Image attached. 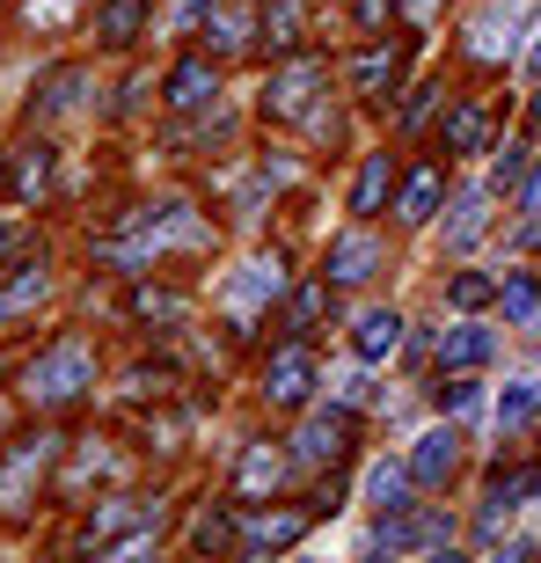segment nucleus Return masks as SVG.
<instances>
[{
    "instance_id": "0eeeda50",
    "label": "nucleus",
    "mask_w": 541,
    "mask_h": 563,
    "mask_svg": "<svg viewBox=\"0 0 541 563\" xmlns=\"http://www.w3.org/2000/svg\"><path fill=\"white\" fill-rule=\"evenodd\" d=\"M527 22V0H490V8H483V22H476V59H505V52H512V30H520Z\"/></svg>"
},
{
    "instance_id": "f03ea898",
    "label": "nucleus",
    "mask_w": 541,
    "mask_h": 563,
    "mask_svg": "<svg viewBox=\"0 0 541 563\" xmlns=\"http://www.w3.org/2000/svg\"><path fill=\"white\" fill-rule=\"evenodd\" d=\"M446 534H454L446 512H432V505H402V512H380L374 549H380V556H410V549H439Z\"/></svg>"
},
{
    "instance_id": "f8f14e48",
    "label": "nucleus",
    "mask_w": 541,
    "mask_h": 563,
    "mask_svg": "<svg viewBox=\"0 0 541 563\" xmlns=\"http://www.w3.org/2000/svg\"><path fill=\"white\" fill-rule=\"evenodd\" d=\"M344 432H352V424H344V410H314L308 424H300V461H336L344 454Z\"/></svg>"
},
{
    "instance_id": "cd10ccee",
    "label": "nucleus",
    "mask_w": 541,
    "mask_h": 563,
    "mask_svg": "<svg viewBox=\"0 0 541 563\" xmlns=\"http://www.w3.org/2000/svg\"><path fill=\"white\" fill-rule=\"evenodd\" d=\"M446 300H454L461 314H468V308H490V300H498V278H476V272H461L454 286H446Z\"/></svg>"
},
{
    "instance_id": "7ed1b4c3",
    "label": "nucleus",
    "mask_w": 541,
    "mask_h": 563,
    "mask_svg": "<svg viewBox=\"0 0 541 563\" xmlns=\"http://www.w3.org/2000/svg\"><path fill=\"white\" fill-rule=\"evenodd\" d=\"M52 446H59V439L37 432V439H22L15 454H8V468H0V512H22V505H30V483L52 468Z\"/></svg>"
},
{
    "instance_id": "ea45409f",
    "label": "nucleus",
    "mask_w": 541,
    "mask_h": 563,
    "mask_svg": "<svg viewBox=\"0 0 541 563\" xmlns=\"http://www.w3.org/2000/svg\"><path fill=\"white\" fill-rule=\"evenodd\" d=\"M534 505H541V483H534Z\"/></svg>"
},
{
    "instance_id": "e433bc0d",
    "label": "nucleus",
    "mask_w": 541,
    "mask_h": 563,
    "mask_svg": "<svg viewBox=\"0 0 541 563\" xmlns=\"http://www.w3.org/2000/svg\"><path fill=\"white\" fill-rule=\"evenodd\" d=\"M527 66H534V74H541V30H534V52H527Z\"/></svg>"
},
{
    "instance_id": "473e14b6",
    "label": "nucleus",
    "mask_w": 541,
    "mask_h": 563,
    "mask_svg": "<svg viewBox=\"0 0 541 563\" xmlns=\"http://www.w3.org/2000/svg\"><path fill=\"white\" fill-rule=\"evenodd\" d=\"M242 483H250V490L278 483V454H250V461H242Z\"/></svg>"
},
{
    "instance_id": "a211bd4d",
    "label": "nucleus",
    "mask_w": 541,
    "mask_h": 563,
    "mask_svg": "<svg viewBox=\"0 0 541 563\" xmlns=\"http://www.w3.org/2000/svg\"><path fill=\"white\" fill-rule=\"evenodd\" d=\"M483 140H490V110L461 103L454 118H446V146H454V154H483Z\"/></svg>"
},
{
    "instance_id": "5701e85b",
    "label": "nucleus",
    "mask_w": 541,
    "mask_h": 563,
    "mask_svg": "<svg viewBox=\"0 0 541 563\" xmlns=\"http://www.w3.org/2000/svg\"><path fill=\"white\" fill-rule=\"evenodd\" d=\"M44 286H52V278H44V264H30V272L15 278V286L0 292V330H8V322H15V314H30L44 300Z\"/></svg>"
},
{
    "instance_id": "20e7f679",
    "label": "nucleus",
    "mask_w": 541,
    "mask_h": 563,
    "mask_svg": "<svg viewBox=\"0 0 541 563\" xmlns=\"http://www.w3.org/2000/svg\"><path fill=\"white\" fill-rule=\"evenodd\" d=\"M461 468V432L454 424H432V432H417L410 446V483H424V490H439V483Z\"/></svg>"
},
{
    "instance_id": "423d86ee",
    "label": "nucleus",
    "mask_w": 541,
    "mask_h": 563,
    "mask_svg": "<svg viewBox=\"0 0 541 563\" xmlns=\"http://www.w3.org/2000/svg\"><path fill=\"white\" fill-rule=\"evenodd\" d=\"M314 388V358L300 352V344H286V352L270 358V374H264V396L278 402V410H292V402H308Z\"/></svg>"
},
{
    "instance_id": "6e6552de",
    "label": "nucleus",
    "mask_w": 541,
    "mask_h": 563,
    "mask_svg": "<svg viewBox=\"0 0 541 563\" xmlns=\"http://www.w3.org/2000/svg\"><path fill=\"white\" fill-rule=\"evenodd\" d=\"M490 352H498V336L483 330V322H454V330L439 336V366H446V374H468V366H483Z\"/></svg>"
},
{
    "instance_id": "c85d7f7f",
    "label": "nucleus",
    "mask_w": 541,
    "mask_h": 563,
    "mask_svg": "<svg viewBox=\"0 0 541 563\" xmlns=\"http://www.w3.org/2000/svg\"><path fill=\"white\" fill-rule=\"evenodd\" d=\"M527 184V146H498V162H490V190H520Z\"/></svg>"
},
{
    "instance_id": "1a4fd4ad",
    "label": "nucleus",
    "mask_w": 541,
    "mask_h": 563,
    "mask_svg": "<svg viewBox=\"0 0 541 563\" xmlns=\"http://www.w3.org/2000/svg\"><path fill=\"white\" fill-rule=\"evenodd\" d=\"M314 88H322V66H314V59L286 66V74H278V81H270V110H278V118H308Z\"/></svg>"
},
{
    "instance_id": "7c9ffc66",
    "label": "nucleus",
    "mask_w": 541,
    "mask_h": 563,
    "mask_svg": "<svg viewBox=\"0 0 541 563\" xmlns=\"http://www.w3.org/2000/svg\"><path fill=\"white\" fill-rule=\"evenodd\" d=\"M44 168H52V154H44V146H30V154L15 162V184L22 190H44Z\"/></svg>"
},
{
    "instance_id": "9d476101",
    "label": "nucleus",
    "mask_w": 541,
    "mask_h": 563,
    "mask_svg": "<svg viewBox=\"0 0 541 563\" xmlns=\"http://www.w3.org/2000/svg\"><path fill=\"white\" fill-rule=\"evenodd\" d=\"M278 286H286V272H278L270 256H256V264H242V272L220 286V300H228V308H256V300H270Z\"/></svg>"
},
{
    "instance_id": "412c9836",
    "label": "nucleus",
    "mask_w": 541,
    "mask_h": 563,
    "mask_svg": "<svg viewBox=\"0 0 541 563\" xmlns=\"http://www.w3.org/2000/svg\"><path fill=\"white\" fill-rule=\"evenodd\" d=\"M498 300H505V322H534V308H541V278H534V272L498 278Z\"/></svg>"
},
{
    "instance_id": "c756f323",
    "label": "nucleus",
    "mask_w": 541,
    "mask_h": 563,
    "mask_svg": "<svg viewBox=\"0 0 541 563\" xmlns=\"http://www.w3.org/2000/svg\"><path fill=\"white\" fill-rule=\"evenodd\" d=\"M242 44H250V15L242 8H220L212 15V52H242Z\"/></svg>"
},
{
    "instance_id": "58836bf2",
    "label": "nucleus",
    "mask_w": 541,
    "mask_h": 563,
    "mask_svg": "<svg viewBox=\"0 0 541 563\" xmlns=\"http://www.w3.org/2000/svg\"><path fill=\"white\" fill-rule=\"evenodd\" d=\"M534 125H541V96H534Z\"/></svg>"
},
{
    "instance_id": "4c0bfd02",
    "label": "nucleus",
    "mask_w": 541,
    "mask_h": 563,
    "mask_svg": "<svg viewBox=\"0 0 541 563\" xmlns=\"http://www.w3.org/2000/svg\"><path fill=\"white\" fill-rule=\"evenodd\" d=\"M8 250H15V228H0V256H8Z\"/></svg>"
},
{
    "instance_id": "aec40b11",
    "label": "nucleus",
    "mask_w": 541,
    "mask_h": 563,
    "mask_svg": "<svg viewBox=\"0 0 541 563\" xmlns=\"http://www.w3.org/2000/svg\"><path fill=\"white\" fill-rule=\"evenodd\" d=\"M534 410H541V380H512L498 396V432H520V424H534Z\"/></svg>"
},
{
    "instance_id": "ddd939ff",
    "label": "nucleus",
    "mask_w": 541,
    "mask_h": 563,
    "mask_svg": "<svg viewBox=\"0 0 541 563\" xmlns=\"http://www.w3.org/2000/svg\"><path fill=\"white\" fill-rule=\"evenodd\" d=\"M483 228H490V190H461V206H454V220H446V250H476L483 242Z\"/></svg>"
},
{
    "instance_id": "9b49d317",
    "label": "nucleus",
    "mask_w": 541,
    "mask_h": 563,
    "mask_svg": "<svg viewBox=\"0 0 541 563\" xmlns=\"http://www.w3.org/2000/svg\"><path fill=\"white\" fill-rule=\"evenodd\" d=\"M358 358H366V366H374V358H388V352H402V314L396 308H366L358 314Z\"/></svg>"
},
{
    "instance_id": "2eb2a0df",
    "label": "nucleus",
    "mask_w": 541,
    "mask_h": 563,
    "mask_svg": "<svg viewBox=\"0 0 541 563\" xmlns=\"http://www.w3.org/2000/svg\"><path fill=\"white\" fill-rule=\"evenodd\" d=\"M162 96H168L176 110H198V103H212L220 88H212V66H206V59H184V66L162 81Z\"/></svg>"
},
{
    "instance_id": "c9c22d12",
    "label": "nucleus",
    "mask_w": 541,
    "mask_h": 563,
    "mask_svg": "<svg viewBox=\"0 0 541 563\" xmlns=\"http://www.w3.org/2000/svg\"><path fill=\"white\" fill-rule=\"evenodd\" d=\"M439 0H402V15H432Z\"/></svg>"
},
{
    "instance_id": "f704fd0d",
    "label": "nucleus",
    "mask_w": 541,
    "mask_h": 563,
    "mask_svg": "<svg viewBox=\"0 0 541 563\" xmlns=\"http://www.w3.org/2000/svg\"><path fill=\"white\" fill-rule=\"evenodd\" d=\"M527 212H541V168H534V184H527Z\"/></svg>"
},
{
    "instance_id": "f3484780",
    "label": "nucleus",
    "mask_w": 541,
    "mask_h": 563,
    "mask_svg": "<svg viewBox=\"0 0 541 563\" xmlns=\"http://www.w3.org/2000/svg\"><path fill=\"white\" fill-rule=\"evenodd\" d=\"M140 228H146V242H198V234H206L198 220H190V206H184V198H168V206H154V212L140 220Z\"/></svg>"
},
{
    "instance_id": "6ab92c4d",
    "label": "nucleus",
    "mask_w": 541,
    "mask_h": 563,
    "mask_svg": "<svg viewBox=\"0 0 541 563\" xmlns=\"http://www.w3.org/2000/svg\"><path fill=\"white\" fill-rule=\"evenodd\" d=\"M140 22H146V0H110L103 15H96V37H103V44H132V37H140Z\"/></svg>"
},
{
    "instance_id": "4be33fe9",
    "label": "nucleus",
    "mask_w": 541,
    "mask_h": 563,
    "mask_svg": "<svg viewBox=\"0 0 541 563\" xmlns=\"http://www.w3.org/2000/svg\"><path fill=\"white\" fill-rule=\"evenodd\" d=\"M520 498H534V483H527L520 468H512V476H498V483H490V498H483V527L512 520V512H520Z\"/></svg>"
},
{
    "instance_id": "a878e982",
    "label": "nucleus",
    "mask_w": 541,
    "mask_h": 563,
    "mask_svg": "<svg viewBox=\"0 0 541 563\" xmlns=\"http://www.w3.org/2000/svg\"><path fill=\"white\" fill-rule=\"evenodd\" d=\"M388 81H396V52H366V59L352 66V88H358V96H380Z\"/></svg>"
},
{
    "instance_id": "2f4dec72",
    "label": "nucleus",
    "mask_w": 541,
    "mask_h": 563,
    "mask_svg": "<svg viewBox=\"0 0 541 563\" xmlns=\"http://www.w3.org/2000/svg\"><path fill=\"white\" fill-rule=\"evenodd\" d=\"M140 314H146V322H176L184 300H176V292H140Z\"/></svg>"
},
{
    "instance_id": "72a5a7b5",
    "label": "nucleus",
    "mask_w": 541,
    "mask_h": 563,
    "mask_svg": "<svg viewBox=\"0 0 541 563\" xmlns=\"http://www.w3.org/2000/svg\"><path fill=\"white\" fill-rule=\"evenodd\" d=\"M330 388H336V402H366V396H374V388H366V374H358V366H352V374H336Z\"/></svg>"
},
{
    "instance_id": "39448f33",
    "label": "nucleus",
    "mask_w": 541,
    "mask_h": 563,
    "mask_svg": "<svg viewBox=\"0 0 541 563\" xmlns=\"http://www.w3.org/2000/svg\"><path fill=\"white\" fill-rule=\"evenodd\" d=\"M380 234H366V228H352V234H336V250H330V278L336 286H366V278L380 272Z\"/></svg>"
},
{
    "instance_id": "393cba45",
    "label": "nucleus",
    "mask_w": 541,
    "mask_h": 563,
    "mask_svg": "<svg viewBox=\"0 0 541 563\" xmlns=\"http://www.w3.org/2000/svg\"><path fill=\"white\" fill-rule=\"evenodd\" d=\"M300 512H278V520H250V534H242V542L250 549H286V542H300Z\"/></svg>"
},
{
    "instance_id": "dca6fc26",
    "label": "nucleus",
    "mask_w": 541,
    "mask_h": 563,
    "mask_svg": "<svg viewBox=\"0 0 541 563\" xmlns=\"http://www.w3.org/2000/svg\"><path fill=\"white\" fill-rule=\"evenodd\" d=\"M81 96H88V74H81V66H59V74L44 81L37 118H74V110H81Z\"/></svg>"
},
{
    "instance_id": "4468645a",
    "label": "nucleus",
    "mask_w": 541,
    "mask_h": 563,
    "mask_svg": "<svg viewBox=\"0 0 541 563\" xmlns=\"http://www.w3.org/2000/svg\"><path fill=\"white\" fill-rule=\"evenodd\" d=\"M366 505L374 512H402L410 505V461H374L366 468Z\"/></svg>"
},
{
    "instance_id": "f257e3e1",
    "label": "nucleus",
    "mask_w": 541,
    "mask_h": 563,
    "mask_svg": "<svg viewBox=\"0 0 541 563\" xmlns=\"http://www.w3.org/2000/svg\"><path fill=\"white\" fill-rule=\"evenodd\" d=\"M81 388H96V352H88L81 336H59V344L30 366V402H74Z\"/></svg>"
},
{
    "instance_id": "bb28decb",
    "label": "nucleus",
    "mask_w": 541,
    "mask_h": 563,
    "mask_svg": "<svg viewBox=\"0 0 541 563\" xmlns=\"http://www.w3.org/2000/svg\"><path fill=\"white\" fill-rule=\"evenodd\" d=\"M380 190H388V154H366V168H358V190H352V212H374Z\"/></svg>"
},
{
    "instance_id": "b1692460",
    "label": "nucleus",
    "mask_w": 541,
    "mask_h": 563,
    "mask_svg": "<svg viewBox=\"0 0 541 563\" xmlns=\"http://www.w3.org/2000/svg\"><path fill=\"white\" fill-rule=\"evenodd\" d=\"M432 212H439V168H417L410 190H402V220H410V228H424Z\"/></svg>"
}]
</instances>
